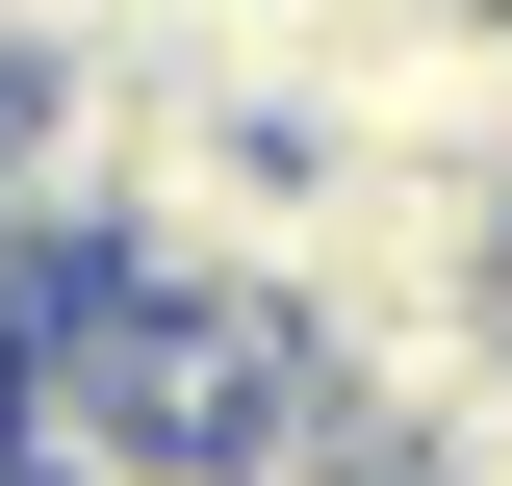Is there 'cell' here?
Instances as JSON below:
<instances>
[{"instance_id":"6da1fadb","label":"cell","mask_w":512,"mask_h":486,"mask_svg":"<svg viewBox=\"0 0 512 486\" xmlns=\"http://www.w3.org/2000/svg\"><path fill=\"white\" fill-rule=\"evenodd\" d=\"M26 103H52V77H26V26H0V154H26Z\"/></svg>"}]
</instances>
